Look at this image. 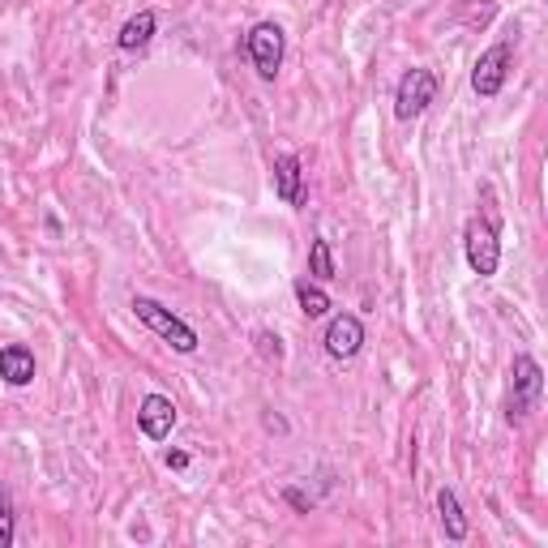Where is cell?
<instances>
[{"label":"cell","instance_id":"cell-1","mask_svg":"<svg viewBox=\"0 0 548 548\" xmlns=\"http://www.w3.org/2000/svg\"><path fill=\"white\" fill-rule=\"evenodd\" d=\"M133 313H137V322H142L146 330H155L163 343H172L180 356H193V352H197V330H193L189 322H180L172 309H163L159 300L133 296Z\"/></svg>","mask_w":548,"mask_h":548},{"label":"cell","instance_id":"cell-2","mask_svg":"<svg viewBox=\"0 0 548 548\" xmlns=\"http://www.w3.org/2000/svg\"><path fill=\"white\" fill-rule=\"evenodd\" d=\"M463 249H467V266L480 274V279H493L497 266H501V240H497V227L489 219H467V232H463Z\"/></svg>","mask_w":548,"mask_h":548},{"label":"cell","instance_id":"cell-3","mask_svg":"<svg viewBox=\"0 0 548 548\" xmlns=\"http://www.w3.org/2000/svg\"><path fill=\"white\" fill-rule=\"evenodd\" d=\"M510 69H514V43L501 39L489 52H480L476 69H471V90H476L480 99H497L501 86H506V78H510Z\"/></svg>","mask_w":548,"mask_h":548},{"label":"cell","instance_id":"cell-4","mask_svg":"<svg viewBox=\"0 0 548 548\" xmlns=\"http://www.w3.org/2000/svg\"><path fill=\"white\" fill-rule=\"evenodd\" d=\"M245 48H249V60H253L257 78H262V82L279 78V65H283V26L279 22H257L249 30Z\"/></svg>","mask_w":548,"mask_h":548},{"label":"cell","instance_id":"cell-5","mask_svg":"<svg viewBox=\"0 0 548 548\" xmlns=\"http://www.w3.org/2000/svg\"><path fill=\"white\" fill-rule=\"evenodd\" d=\"M510 424H519L531 407L540 403V390H544V369L531 356H514V369H510Z\"/></svg>","mask_w":548,"mask_h":548},{"label":"cell","instance_id":"cell-6","mask_svg":"<svg viewBox=\"0 0 548 548\" xmlns=\"http://www.w3.org/2000/svg\"><path fill=\"white\" fill-rule=\"evenodd\" d=\"M433 99H437V73L433 69H407L399 78V90H394V116L416 120Z\"/></svg>","mask_w":548,"mask_h":548},{"label":"cell","instance_id":"cell-7","mask_svg":"<svg viewBox=\"0 0 548 548\" xmlns=\"http://www.w3.org/2000/svg\"><path fill=\"white\" fill-rule=\"evenodd\" d=\"M322 343H326V356L330 360H352V356H360V347H364V322H360L356 313L330 317Z\"/></svg>","mask_w":548,"mask_h":548},{"label":"cell","instance_id":"cell-8","mask_svg":"<svg viewBox=\"0 0 548 548\" xmlns=\"http://www.w3.org/2000/svg\"><path fill=\"white\" fill-rule=\"evenodd\" d=\"M137 429L150 441H167L176 429V403L167 394H146L142 407H137Z\"/></svg>","mask_w":548,"mask_h":548},{"label":"cell","instance_id":"cell-9","mask_svg":"<svg viewBox=\"0 0 548 548\" xmlns=\"http://www.w3.org/2000/svg\"><path fill=\"white\" fill-rule=\"evenodd\" d=\"M0 382L5 386H30L35 382V352L22 343L0 347Z\"/></svg>","mask_w":548,"mask_h":548},{"label":"cell","instance_id":"cell-10","mask_svg":"<svg viewBox=\"0 0 548 548\" xmlns=\"http://www.w3.org/2000/svg\"><path fill=\"white\" fill-rule=\"evenodd\" d=\"M274 193H279V202L287 206H304V172H300V159L296 155H279L274 159Z\"/></svg>","mask_w":548,"mask_h":548},{"label":"cell","instance_id":"cell-11","mask_svg":"<svg viewBox=\"0 0 548 548\" xmlns=\"http://www.w3.org/2000/svg\"><path fill=\"white\" fill-rule=\"evenodd\" d=\"M155 26H159V18H155V9H142V13H133V18L120 26V35H116V43L125 52H142L150 39H155Z\"/></svg>","mask_w":548,"mask_h":548},{"label":"cell","instance_id":"cell-12","mask_svg":"<svg viewBox=\"0 0 548 548\" xmlns=\"http://www.w3.org/2000/svg\"><path fill=\"white\" fill-rule=\"evenodd\" d=\"M437 514H441V531H446V540H467V514L459 506V497H454V489H441L437 493Z\"/></svg>","mask_w":548,"mask_h":548},{"label":"cell","instance_id":"cell-13","mask_svg":"<svg viewBox=\"0 0 548 548\" xmlns=\"http://www.w3.org/2000/svg\"><path fill=\"white\" fill-rule=\"evenodd\" d=\"M296 300H300V313L309 317V322H317V317H326V313L334 309L330 296H326L317 283H309V279H300V283H296Z\"/></svg>","mask_w":548,"mask_h":548},{"label":"cell","instance_id":"cell-14","mask_svg":"<svg viewBox=\"0 0 548 548\" xmlns=\"http://www.w3.org/2000/svg\"><path fill=\"white\" fill-rule=\"evenodd\" d=\"M309 274L317 283H330L334 279V253H330V240H313L309 245Z\"/></svg>","mask_w":548,"mask_h":548},{"label":"cell","instance_id":"cell-15","mask_svg":"<svg viewBox=\"0 0 548 548\" xmlns=\"http://www.w3.org/2000/svg\"><path fill=\"white\" fill-rule=\"evenodd\" d=\"M13 544V497L9 489H0V548Z\"/></svg>","mask_w":548,"mask_h":548},{"label":"cell","instance_id":"cell-16","mask_svg":"<svg viewBox=\"0 0 548 548\" xmlns=\"http://www.w3.org/2000/svg\"><path fill=\"white\" fill-rule=\"evenodd\" d=\"M283 497H287V501H292V506H296V510H309V506H313V501H309V497H304L300 489H287Z\"/></svg>","mask_w":548,"mask_h":548},{"label":"cell","instance_id":"cell-17","mask_svg":"<svg viewBox=\"0 0 548 548\" xmlns=\"http://www.w3.org/2000/svg\"><path fill=\"white\" fill-rule=\"evenodd\" d=\"M167 467L185 471V467H189V454H185V450H172V454H167Z\"/></svg>","mask_w":548,"mask_h":548}]
</instances>
